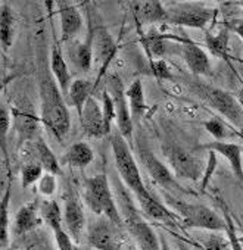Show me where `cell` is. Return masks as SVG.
Wrapping results in <instances>:
<instances>
[{"label": "cell", "mask_w": 243, "mask_h": 250, "mask_svg": "<svg viewBox=\"0 0 243 250\" xmlns=\"http://www.w3.org/2000/svg\"><path fill=\"white\" fill-rule=\"evenodd\" d=\"M110 146H112V153H113L118 174L123 178L129 190L134 193L137 203L140 206V210L151 219L176 225V219H177L176 215L170 212L168 208L162 202H159L158 197H155L145 186L142 175H140V169L129 146V142L119 133H116V134H112L110 137Z\"/></svg>", "instance_id": "6da1fadb"}, {"label": "cell", "mask_w": 243, "mask_h": 250, "mask_svg": "<svg viewBox=\"0 0 243 250\" xmlns=\"http://www.w3.org/2000/svg\"><path fill=\"white\" fill-rule=\"evenodd\" d=\"M40 102H42V113L40 118L46 128L52 136L62 142L71 127V118L64 100V94L53 77H50L47 69H42L40 77Z\"/></svg>", "instance_id": "7a4b0ae2"}, {"label": "cell", "mask_w": 243, "mask_h": 250, "mask_svg": "<svg viewBox=\"0 0 243 250\" xmlns=\"http://www.w3.org/2000/svg\"><path fill=\"white\" fill-rule=\"evenodd\" d=\"M84 203L97 216H105L118 227H124L121 212L110 191L109 180L105 174L84 178Z\"/></svg>", "instance_id": "3957f363"}, {"label": "cell", "mask_w": 243, "mask_h": 250, "mask_svg": "<svg viewBox=\"0 0 243 250\" xmlns=\"http://www.w3.org/2000/svg\"><path fill=\"white\" fill-rule=\"evenodd\" d=\"M121 199L119 205L121 209L119 212H123V221L124 227L132 235L133 241L136 243L139 250H161V238H158V234L155 229L145 221L142 213L136 209L130 197L124 193L118 190Z\"/></svg>", "instance_id": "277c9868"}, {"label": "cell", "mask_w": 243, "mask_h": 250, "mask_svg": "<svg viewBox=\"0 0 243 250\" xmlns=\"http://www.w3.org/2000/svg\"><path fill=\"white\" fill-rule=\"evenodd\" d=\"M87 241L96 250H139L126 227H118L105 216L90 225Z\"/></svg>", "instance_id": "5b68a950"}, {"label": "cell", "mask_w": 243, "mask_h": 250, "mask_svg": "<svg viewBox=\"0 0 243 250\" xmlns=\"http://www.w3.org/2000/svg\"><path fill=\"white\" fill-rule=\"evenodd\" d=\"M167 202L174 210H177L186 227L214 232H225V221L214 209L205 205L186 203L174 196H167Z\"/></svg>", "instance_id": "8992f818"}, {"label": "cell", "mask_w": 243, "mask_h": 250, "mask_svg": "<svg viewBox=\"0 0 243 250\" xmlns=\"http://www.w3.org/2000/svg\"><path fill=\"white\" fill-rule=\"evenodd\" d=\"M193 90L236 128H243V106L231 93L202 83L193 84Z\"/></svg>", "instance_id": "52a82bcc"}, {"label": "cell", "mask_w": 243, "mask_h": 250, "mask_svg": "<svg viewBox=\"0 0 243 250\" xmlns=\"http://www.w3.org/2000/svg\"><path fill=\"white\" fill-rule=\"evenodd\" d=\"M164 153L173 174L177 178L198 181L203 177L206 165L203 164L202 158L198 156L193 150L178 143H168L164 146Z\"/></svg>", "instance_id": "ba28073f"}, {"label": "cell", "mask_w": 243, "mask_h": 250, "mask_svg": "<svg viewBox=\"0 0 243 250\" xmlns=\"http://www.w3.org/2000/svg\"><path fill=\"white\" fill-rule=\"evenodd\" d=\"M218 9L200 3H174L167 9V22L189 28L205 30L215 21Z\"/></svg>", "instance_id": "9c48e42d"}, {"label": "cell", "mask_w": 243, "mask_h": 250, "mask_svg": "<svg viewBox=\"0 0 243 250\" xmlns=\"http://www.w3.org/2000/svg\"><path fill=\"white\" fill-rule=\"evenodd\" d=\"M106 90L109 91L115 106V113H116L115 121L118 125V133L127 142H130L133 139V115L124 90L123 80L115 74L109 75L106 81Z\"/></svg>", "instance_id": "30bf717a"}, {"label": "cell", "mask_w": 243, "mask_h": 250, "mask_svg": "<svg viewBox=\"0 0 243 250\" xmlns=\"http://www.w3.org/2000/svg\"><path fill=\"white\" fill-rule=\"evenodd\" d=\"M12 113V127L17 131V136L21 143L34 142L39 137V127L42 118L37 116V112L28 99L17 100L11 109Z\"/></svg>", "instance_id": "8fae6325"}, {"label": "cell", "mask_w": 243, "mask_h": 250, "mask_svg": "<svg viewBox=\"0 0 243 250\" xmlns=\"http://www.w3.org/2000/svg\"><path fill=\"white\" fill-rule=\"evenodd\" d=\"M139 156L145 165V168L148 169L149 175L152 177V180L159 184L162 188L165 190H170V191H176V193H184L187 194L189 191L180 186V183L176 180V175L173 174V171L165 165L162 164L151 150H148L146 147H142L139 146Z\"/></svg>", "instance_id": "7c38bea8"}, {"label": "cell", "mask_w": 243, "mask_h": 250, "mask_svg": "<svg viewBox=\"0 0 243 250\" xmlns=\"http://www.w3.org/2000/svg\"><path fill=\"white\" fill-rule=\"evenodd\" d=\"M64 224L66 227L68 234L74 241H78L86 228V213L81 202L75 194H68L65 197L64 206Z\"/></svg>", "instance_id": "4fadbf2b"}, {"label": "cell", "mask_w": 243, "mask_h": 250, "mask_svg": "<svg viewBox=\"0 0 243 250\" xmlns=\"http://www.w3.org/2000/svg\"><path fill=\"white\" fill-rule=\"evenodd\" d=\"M80 119H81V127H83V131H84L86 136L97 137V139L106 136V133H105V121H103V110H102L99 102L93 96L87 100Z\"/></svg>", "instance_id": "5bb4252c"}, {"label": "cell", "mask_w": 243, "mask_h": 250, "mask_svg": "<svg viewBox=\"0 0 243 250\" xmlns=\"http://www.w3.org/2000/svg\"><path fill=\"white\" fill-rule=\"evenodd\" d=\"M43 218L40 213V203L39 199H34L33 202L24 205L20 208V210L15 215L12 229L15 235H24L31 231H34L37 227L43 224Z\"/></svg>", "instance_id": "9a60e30c"}, {"label": "cell", "mask_w": 243, "mask_h": 250, "mask_svg": "<svg viewBox=\"0 0 243 250\" xmlns=\"http://www.w3.org/2000/svg\"><path fill=\"white\" fill-rule=\"evenodd\" d=\"M200 149H205L208 152H215L217 155H221L224 159H227L239 184L243 186V162H242V149L239 145L214 140L211 143L203 145Z\"/></svg>", "instance_id": "2e32d148"}, {"label": "cell", "mask_w": 243, "mask_h": 250, "mask_svg": "<svg viewBox=\"0 0 243 250\" xmlns=\"http://www.w3.org/2000/svg\"><path fill=\"white\" fill-rule=\"evenodd\" d=\"M93 33L90 30L86 42H74L68 46V56L71 63L80 72H88L93 63Z\"/></svg>", "instance_id": "e0dca14e"}, {"label": "cell", "mask_w": 243, "mask_h": 250, "mask_svg": "<svg viewBox=\"0 0 243 250\" xmlns=\"http://www.w3.org/2000/svg\"><path fill=\"white\" fill-rule=\"evenodd\" d=\"M187 68L195 75H206L211 72V59L208 53L193 42H186L181 49Z\"/></svg>", "instance_id": "ac0fdd59"}, {"label": "cell", "mask_w": 243, "mask_h": 250, "mask_svg": "<svg viewBox=\"0 0 243 250\" xmlns=\"http://www.w3.org/2000/svg\"><path fill=\"white\" fill-rule=\"evenodd\" d=\"M56 5L59 6L62 40H72L83 28V17L74 5H69L66 2H58Z\"/></svg>", "instance_id": "d6986e66"}, {"label": "cell", "mask_w": 243, "mask_h": 250, "mask_svg": "<svg viewBox=\"0 0 243 250\" xmlns=\"http://www.w3.org/2000/svg\"><path fill=\"white\" fill-rule=\"evenodd\" d=\"M28 146H30V150L33 152L31 155L36 158V162L43 167L44 172H50L55 175L61 172V164H59L58 158L55 156L52 149L47 146V143L40 136L34 142H30Z\"/></svg>", "instance_id": "ffe728a7"}, {"label": "cell", "mask_w": 243, "mask_h": 250, "mask_svg": "<svg viewBox=\"0 0 243 250\" xmlns=\"http://www.w3.org/2000/svg\"><path fill=\"white\" fill-rule=\"evenodd\" d=\"M50 69L53 74V78L56 80L62 94L68 96L69 87L72 84V75L69 71V66L65 61V58L62 56V52L59 50L58 46H53L52 49V55H50Z\"/></svg>", "instance_id": "44dd1931"}, {"label": "cell", "mask_w": 243, "mask_h": 250, "mask_svg": "<svg viewBox=\"0 0 243 250\" xmlns=\"http://www.w3.org/2000/svg\"><path fill=\"white\" fill-rule=\"evenodd\" d=\"M93 87H94L93 83L87 78H77L72 81L69 91H68V99H69V103L75 107L78 116H81L87 100L91 97Z\"/></svg>", "instance_id": "7402d4cb"}, {"label": "cell", "mask_w": 243, "mask_h": 250, "mask_svg": "<svg viewBox=\"0 0 243 250\" xmlns=\"http://www.w3.org/2000/svg\"><path fill=\"white\" fill-rule=\"evenodd\" d=\"M228 30L222 25L220 30H217L215 33L212 31H206L205 34V46L208 47V50L211 52V55H214L215 58L228 61Z\"/></svg>", "instance_id": "603a6c76"}, {"label": "cell", "mask_w": 243, "mask_h": 250, "mask_svg": "<svg viewBox=\"0 0 243 250\" xmlns=\"http://www.w3.org/2000/svg\"><path fill=\"white\" fill-rule=\"evenodd\" d=\"M93 159H94V153L91 147L83 142L74 143L64 156V162L74 168H86L93 162Z\"/></svg>", "instance_id": "cb8c5ba5"}, {"label": "cell", "mask_w": 243, "mask_h": 250, "mask_svg": "<svg viewBox=\"0 0 243 250\" xmlns=\"http://www.w3.org/2000/svg\"><path fill=\"white\" fill-rule=\"evenodd\" d=\"M137 6V15L140 20L146 24H155V22H167V9L161 2H139Z\"/></svg>", "instance_id": "d4e9b609"}, {"label": "cell", "mask_w": 243, "mask_h": 250, "mask_svg": "<svg viewBox=\"0 0 243 250\" xmlns=\"http://www.w3.org/2000/svg\"><path fill=\"white\" fill-rule=\"evenodd\" d=\"M126 94L129 99L133 118L136 119L142 118L146 112V99H145V90H143L142 81L140 80L133 81L132 85L126 90Z\"/></svg>", "instance_id": "484cf974"}, {"label": "cell", "mask_w": 243, "mask_h": 250, "mask_svg": "<svg viewBox=\"0 0 243 250\" xmlns=\"http://www.w3.org/2000/svg\"><path fill=\"white\" fill-rule=\"evenodd\" d=\"M40 213H42L43 221L52 228V231L62 228L64 215H62L59 203L55 199H46L40 202Z\"/></svg>", "instance_id": "4316f807"}, {"label": "cell", "mask_w": 243, "mask_h": 250, "mask_svg": "<svg viewBox=\"0 0 243 250\" xmlns=\"http://www.w3.org/2000/svg\"><path fill=\"white\" fill-rule=\"evenodd\" d=\"M0 22H2V47L5 52H8L12 46L14 37H15V17L8 3L2 5V15H0Z\"/></svg>", "instance_id": "83f0119b"}, {"label": "cell", "mask_w": 243, "mask_h": 250, "mask_svg": "<svg viewBox=\"0 0 243 250\" xmlns=\"http://www.w3.org/2000/svg\"><path fill=\"white\" fill-rule=\"evenodd\" d=\"M9 199H11V184H8L5 194L2 197V237H0V244L2 250H9V231H11V222H9Z\"/></svg>", "instance_id": "f1b7e54d"}, {"label": "cell", "mask_w": 243, "mask_h": 250, "mask_svg": "<svg viewBox=\"0 0 243 250\" xmlns=\"http://www.w3.org/2000/svg\"><path fill=\"white\" fill-rule=\"evenodd\" d=\"M203 127L206 128V131L217 140V142H222L225 139H228L231 136L230 128L227 127V124L220 119V118H211L208 121L203 122Z\"/></svg>", "instance_id": "f546056e"}, {"label": "cell", "mask_w": 243, "mask_h": 250, "mask_svg": "<svg viewBox=\"0 0 243 250\" xmlns=\"http://www.w3.org/2000/svg\"><path fill=\"white\" fill-rule=\"evenodd\" d=\"M43 174H44V169L37 162H28L27 165H24V168L21 171V186H22V188H27L31 184L39 183L40 178L43 177Z\"/></svg>", "instance_id": "4dcf8cb0"}, {"label": "cell", "mask_w": 243, "mask_h": 250, "mask_svg": "<svg viewBox=\"0 0 243 250\" xmlns=\"http://www.w3.org/2000/svg\"><path fill=\"white\" fill-rule=\"evenodd\" d=\"M102 110H103V121H105V133L108 136L112 130V122L116 119L115 106L108 90L102 91Z\"/></svg>", "instance_id": "1f68e13d"}, {"label": "cell", "mask_w": 243, "mask_h": 250, "mask_svg": "<svg viewBox=\"0 0 243 250\" xmlns=\"http://www.w3.org/2000/svg\"><path fill=\"white\" fill-rule=\"evenodd\" d=\"M224 221H225V234H227L230 249L231 250H243V246H242L239 235H237V231H236L234 221H233V218H231V215L225 206H224Z\"/></svg>", "instance_id": "d6a6232c"}, {"label": "cell", "mask_w": 243, "mask_h": 250, "mask_svg": "<svg viewBox=\"0 0 243 250\" xmlns=\"http://www.w3.org/2000/svg\"><path fill=\"white\" fill-rule=\"evenodd\" d=\"M58 183H56V175L50 174V172H44L43 177L40 178L39 184H37V190L42 196L44 197H52L56 191Z\"/></svg>", "instance_id": "836d02e7"}, {"label": "cell", "mask_w": 243, "mask_h": 250, "mask_svg": "<svg viewBox=\"0 0 243 250\" xmlns=\"http://www.w3.org/2000/svg\"><path fill=\"white\" fill-rule=\"evenodd\" d=\"M208 155H209V156H208V164H206V167H205V172H203V177H202V183H200V186H199L200 191H205L208 183L211 181V178H212V175H214V172H215L217 164H218V161H217V153H215V152H208Z\"/></svg>", "instance_id": "e575fe53"}, {"label": "cell", "mask_w": 243, "mask_h": 250, "mask_svg": "<svg viewBox=\"0 0 243 250\" xmlns=\"http://www.w3.org/2000/svg\"><path fill=\"white\" fill-rule=\"evenodd\" d=\"M53 235H55V243L58 246V250H75L72 237L68 234V231H65L64 228H59L53 231Z\"/></svg>", "instance_id": "d590c367"}, {"label": "cell", "mask_w": 243, "mask_h": 250, "mask_svg": "<svg viewBox=\"0 0 243 250\" xmlns=\"http://www.w3.org/2000/svg\"><path fill=\"white\" fill-rule=\"evenodd\" d=\"M12 127V113L11 109H8L6 106L2 104L0 107V136H2V140L6 139L8 131Z\"/></svg>", "instance_id": "8d00e7d4"}, {"label": "cell", "mask_w": 243, "mask_h": 250, "mask_svg": "<svg viewBox=\"0 0 243 250\" xmlns=\"http://www.w3.org/2000/svg\"><path fill=\"white\" fill-rule=\"evenodd\" d=\"M145 44L148 47V50L155 55V56H162L165 52V43L162 40V37L159 36H149L145 39Z\"/></svg>", "instance_id": "74e56055"}, {"label": "cell", "mask_w": 243, "mask_h": 250, "mask_svg": "<svg viewBox=\"0 0 243 250\" xmlns=\"http://www.w3.org/2000/svg\"><path fill=\"white\" fill-rule=\"evenodd\" d=\"M203 250H231V249L228 240L214 234L203 241Z\"/></svg>", "instance_id": "f35d334b"}, {"label": "cell", "mask_w": 243, "mask_h": 250, "mask_svg": "<svg viewBox=\"0 0 243 250\" xmlns=\"http://www.w3.org/2000/svg\"><path fill=\"white\" fill-rule=\"evenodd\" d=\"M151 68H152V72L156 78L159 80H170L173 75H171V71H170V66L165 63V61H152L151 63Z\"/></svg>", "instance_id": "ab89813d"}, {"label": "cell", "mask_w": 243, "mask_h": 250, "mask_svg": "<svg viewBox=\"0 0 243 250\" xmlns=\"http://www.w3.org/2000/svg\"><path fill=\"white\" fill-rule=\"evenodd\" d=\"M224 27H225L228 31H231V33L237 34V36L243 40V18L228 20V21L224 24Z\"/></svg>", "instance_id": "60d3db41"}, {"label": "cell", "mask_w": 243, "mask_h": 250, "mask_svg": "<svg viewBox=\"0 0 243 250\" xmlns=\"http://www.w3.org/2000/svg\"><path fill=\"white\" fill-rule=\"evenodd\" d=\"M161 250H173V249L168 246V243H167V240H165L164 237H161Z\"/></svg>", "instance_id": "b9f144b4"}, {"label": "cell", "mask_w": 243, "mask_h": 250, "mask_svg": "<svg viewBox=\"0 0 243 250\" xmlns=\"http://www.w3.org/2000/svg\"><path fill=\"white\" fill-rule=\"evenodd\" d=\"M237 6H240V8H243V2H237Z\"/></svg>", "instance_id": "7bdbcfd3"}, {"label": "cell", "mask_w": 243, "mask_h": 250, "mask_svg": "<svg viewBox=\"0 0 243 250\" xmlns=\"http://www.w3.org/2000/svg\"><path fill=\"white\" fill-rule=\"evenodd\" d=\"M237 136H239V137H240V139L243 140V134H242V133H237Z\"/></svg>", "instance_id": "ee69618b"}, {"label": "cell", "mask_w": 243, "mask_h": 250, "mask_svg": "<svg viewBox=\"0 0 243 250\" xmlns=\"http://www.w3.org/2000/svg\"><path fill=\"white\" fill-rule=\"evenodd\" d=\"M181 250H187V249L186 247H181Z\"/></svg>", "instance_id": "f6af8a7d"}]
</instances>
